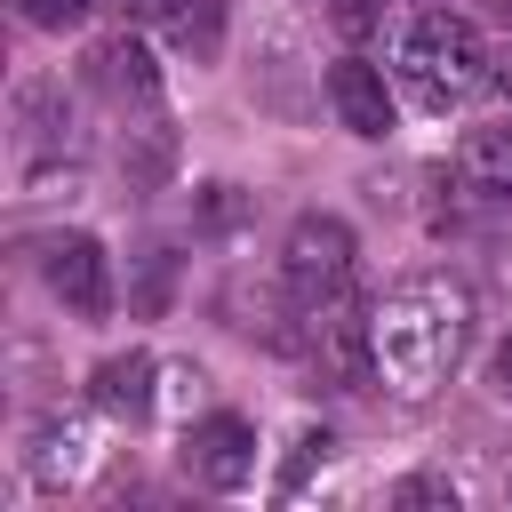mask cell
Masks as SVG:
<instances>
[{"label":"cell","instance_id":"7","mask_svg":"<svg viewBox=\"0 0 512 512\" xmlns=\"http://www.w3.org/2000/svg\"><path fill=\"white\" fill-rule=\"evenodd\" d=\"M320 88H328V104H336V120H344L352 136H368V144H376V136H392L400 104H392V88H384V72H376L368 56H336Z\"/></svg>","mask_w":512,"mask_h":512},{"label":"cell","instance_id":"6","mask_svg":"<svg viewBox=\"0 0 512 512\" xmlns=\"http://www.w3.org/2000/svg\"><path fill=\"white\" fill-rule=\"evenodd\" d=\"M184 472H192V488H216V496H232V488H248L256 480V424L248 416H200L192 432H184Z\"/></svg>","mask_w":512,"mask_h":512},{"label":"cell","instance_id":"13","mask_svg":"<svg viewBox=\"0 0 512 512\" xmlns=\"http://www.w3.org/2000/svg\"><path fill=\"white\" fill-rule=\"evenodd\" d=\"M24 472H32L40 488L72 480V472H80V440H72V432H40V440H32V456H24Z\"/></svg>","mask_w":512,"mask_h":512},{"label":"cell","instance_id":"12","mask_svg":"<svg viewBox=\"0 0 512 512\" xmlns=\"http://www.w3.org/2000/svg\"><path fill=\"white\" fill-rule=\"evenodd\" d=\"M152 24L192 64H216V48H224V0H152Z\"/></svg>","mask_w":512,"mask_h":512},{"label":"cell","instance_id":"16","mask_svg":"<svg viewBox=\"0 0 512 512\" xmlns=\"http://www.w3.org/2000/svg\"><path fill=\"white\" fill-rule=\"evenodd\" d=\"M240 216H248V200H240L232 184H208V192H200V224H208V232H232Z\"/></svg>","mask_w":512,"mask_h":512},{"label":"cell","instance_id":"11","mask_svg":"<svg viewBox=\"0 0 512 512\" xmlns=\"http://www.w3.org/2000/svg\"><path fill=\"white\" fill-rule=\"evenodd\" d=\"M16 128H24V160H48V152H72V104L56 80H24L16 88Z\"/></svg>","mask_w":512,"mask_h":512},{"label":"cell","instance_id":"18","mask_svg":"<svg viewBox=\"0 0 512 512\" xmlns=\"http://www.w3.org/2000/svg\"><path fill=\"white\" fill-rule=\"evenodd\" d=\"M320 448H328V432H296V456H288V472H280V496H288V488L312 472V456H320Z\"/></svg>","mask_w":512,"mask_h":512},{"label":"cell","instance_id":"10","mask_svg":"<svg viewBox=\"0 0 512 512\" xmlns=\"http://www.w3.org/2000/svg\"><path fill=\"white\" fill-rule=\"evenodd\" d=\"M152 376H160V360L152 352H112V360H96V376H88V400L104 408V416H152Z\"/></svg>","mask_w":512,"mask_h":512},{"label":"cell","instance_id":"2","mask_svg":"<svg viewBox=\"0 0 512 512\" xmlns=\"http://www.w3.org/2000/svg\"><path fill=\"white\" fill-rule=\"evenodd\" d=\"M392 72H400L408 104H424V112H456V104H472V96L496 80L488 40H480L464 16H448V8H432V16H416V24L400 32Z\"/></svg>","mask_w":512,"mask_h":512},{"label":"cell","instance_id":"19","mask_svg":"<svg viewBox=\"0 0 512 512\" xmlns=\"http://www.w3.org/2000/svg\"><path fill=\"white\" fill-rule=\"evenodd\" d=\"M392 504H456V488H448V480H400Z\"/></svg>","mask_w":512,"mask_h":512},{"label":"cell","instance_id":"20","mask_svg":"<svg viewBox=\"0 0 512 512\" xmlns=\"http://www.w3.org/2000/svg\"><path fill=\"white\" fill-rule=\"evenodd\" d=\"M488 392L512 408V336H504V344H496V360H488Z\"/></svg>","mask_w":512,"mask_h":512},{"label":"cell","instance_id":"15","mask_svg":"<svg viewBox=\"0 0 512 512\" xmlns=\"http://www.w3.org/2000/svg\"><path fill=\"white\" fill-rule=\"evenodd\" d=\"M168 280H176V256H168V248H144V280H136V312H160V304H168Z\"/></svg>","mask_w":512,"mask_h":512},{"label":"cell","instance_id":"21","mask_svg":"<svg viewBox=\"0 0 512 512\" xmlns=\"http://www.w3.org/2000/svg\"><path fill=\"white\" fill-rule=\"evenodd\" d=\"M104 8H152V0H104Z\"/></svg>","mask_w":512,"mask_h":512},{"label":"cell","instance_id":"8","mask_svg":"<svg viewBox=\"0 0 512 512\" xmlns=\"http://www.w3.org/2000/svg\"><path fill=\"white\" fill-rule=\"evenodd\" d=\"M456 184L472 192V200H512V120H496V128H472L464 144H456Z\"/></svg>","mask_w":512,"mask_h":512},{"label":"cell","instance_id":"3","mask_svg":"<svg viewBox=\"0 0 512 512\" xmlns=\"http://www.w3.org/2000/svg\"><path fill=\"white\" fill-rule=\"evenodd\" d=\"M352 280H360V240H352V224L328 216V208H304V216L288 224V240H280V296H288L296 312H320V304L360 296Z\"/></svg>","mask_w":512,"mask_h":512},{"label":"cell","instance_id":"4","mask_svg":"<svg viewBox=\"0 0 512 512\" xmlns=\"http://www.w3.org/2000/svg\"><path fill=\"white\" fill-rule=\"evenodd\" d=\"M304 328H312V360H320V376L336 384V392H376V312L360 304V296H344V304H320V312H304Z\"/></svg>","mask_w":512,"mask_h":512},{"label":"cell","instance_id":"5","mask_svg":"<svg viewBox=\"0 0 512 512\" xmlns=\"http://www.w3.org/2000/svg\"><path fill=\"white\" fill-rule=\"evenodd\" d=\"M40 280H48V296H56L64 312H80V320H104V312H112V256H104L96 232H56V240L40 248Z\"/></svg>","mask_w":512,"mask_h":512},{"label":"cell","instance_id":"1","mask_svg":"<svg viewBox=\"0 0 512 512\" xmlns=\"http://www.w3.org/2000/svg\"><path fill=\"white\" fill-rule=\"evenodd\" d=\"M464 344H472V296L456 280H440V272L400 280L376 304V368L408 400L432 392V384H448V368L464 360Z\"/></svg>","mask_w":512,"mask_h":512},{"label":"cell","instance_id":"9","mask_svg":"<svg viewBox=\"0 0 512 512\" xmlns=\"http://www.w3.org/2000/svg\"><path fill=\"white\" fill-rule=\"evenodd\" d=\"M88 80H96L112 104H160V64H152L144 40H104V48L88 56Z\"/></svg>","mask_w":512,"mask_h":512},{"label":"cell","instance_id":"17","mask_svg":"<svg viewBox=\"0 0 512 512\" xmlns=\"http://www.w3.org/2000/svg\"><path fill=\"white\" fill-rule=\"evenodd\" d=\"M328 16H336V32H344V40H368V32H376V16H384V0H328Z\"/></svg>","mask_w":512,"mask_h":512},{"label":"cell","instance_id":"14","mask_svg":"<svg viewBox=\"0 0 512 512\" xmlns=\"http://www.w3.org/2000/svg\"><path fill=\"white\" fill-rule=\"evenodd\" d=\"M88 8H96V0H16V16H24L32 32H72Z\"/></svg>","mask_w":512,"mask_h":512}]
</instances>
